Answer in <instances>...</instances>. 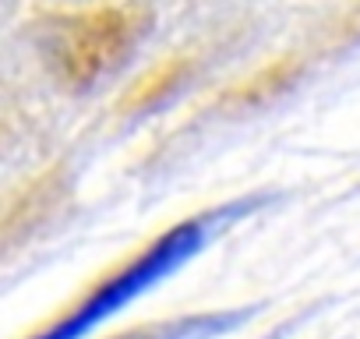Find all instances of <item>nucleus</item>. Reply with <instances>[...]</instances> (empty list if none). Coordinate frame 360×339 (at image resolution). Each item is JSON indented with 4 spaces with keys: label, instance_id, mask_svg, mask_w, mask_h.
<instances>
[{
    "label": "nucleus",
    "instance_id": "obj_1",
    "mask_svg": "<svg viewBox=\"0 0 360 339\" xmlns=\"http://www.w3.org/2000/svg\"><path fill=\"white\" fill-rule=\"evenodd\" d=\"M148 29V15L141 8H85L71 15L43 18L36 29V46L46 71L64 89H89L106 71H113Z\"/></svg>",
    "mask_w": 360,
    "mask_h": 339
},
{
    "label": "nucleus",
    "instance_id": "obj_2",
    "mask_svg": "<svg viewBox=\"0 0 360 339\" xmlns=\"http://www.w3.org/2000/svg\"><path fill=\"white\" fill-rule=\"evenodd\" d=\"M212 219H219V212H205V216L176 223L173 230H166L162 237H155L141 255H134L127 265H120L117 272H110L82 304H75L64 318H57L50 328H43L32 339H82V335H89L96 325H103L106 318H113L134 297H141L145 290H152L155 283H162L166 276H173L184 262H191L205 248Z\"/></svg>",
    "mask_w": 360,
    "mask_h": 339
},
{
    "label": "nucleus",
    "instance_id": "obj_3",
    "mask_svg": "<svg viewBox=\"0 0 360 339\" xmlns=\"http://www.w3.org/2000/svg\"><path fill=\"white\" fill-rule=\"evenodd\" d=\"M188 71V60H169V64H159L155 71H148L141 82H134V89L120 99V110H145L152 106L155 99H162L173 85H180Z\"/></svg>",
    "mask_w": 360,
    "mask_h": 339
}]
</instances>
